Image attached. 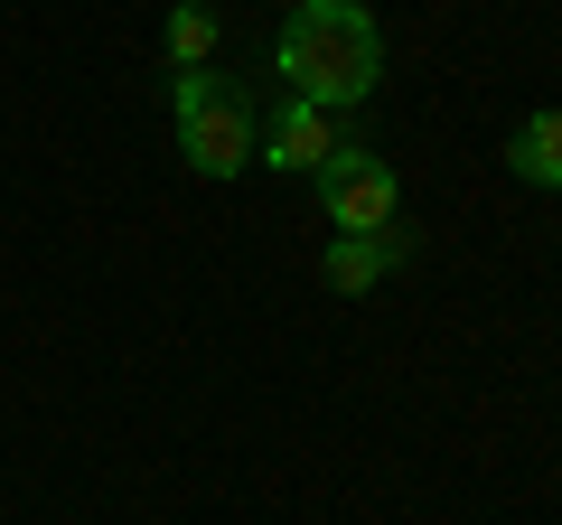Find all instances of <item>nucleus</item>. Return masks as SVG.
Segmentation results:
<instances>
[{"instance_id": "nucleus-1", "label": "nucleus", "mask_w": 562, "mask_h": 525, "mask_svg": "<svg viewBox=\"0 0 562 525\" xmlns=\"http://www.w3.org/2000/svg\"><path fill=\"white\" fill-rule=\"evenodd\" d=\"M272 66L291 76V94L319 113H357L384 85V29L366 0H301L272 38Z\"/></svg>"}, {"instance_id": "nucleus-2", "label": "nucleus", "mask_w": 562, "mask_h": 525, "mask_svg": "<svg viewBox=\"0 0 562 525\" xmlns=\"http://www.w3.org/2000/svg\"><path fill=\"white\" fill-rule=\"evenodd\" d=\"M169 122H179V150H188L198 179H244V160H254V142H262V113L216 76V66L169 76Z\"/></svg>"}, {"instance_id": "nucleus-3", "label": "nucleus", "mask_w": 562, "mask_h": 525, "mask_svg": "<svg viewBox=\"0 0 562 525\" xmlns=\"http://www.w3.org/2000/svg\"><path fill=\"white\" fill-rule=\"evenodd\" d=\"M319 216L338 225V235H394V225H403V179H394V160H375L366 142L328 150V169H319Z\"/></svg>"}, {"instance_id": "nucleus-4", "label": "nucleus", "mask_w": 562, "mask_h": 525, "mask_svg": "<svg viewBox=\"0 0 562 525\" xmlns=\"http://www.w3.org/2000/svg\"><path fill=\"white\" fill-rule=\"evenodd\" d=\"M357 132H347L338 113H319V103H281V113H262V142H254V160L262 169H291V179H319L328 169V150H347Z\"/></svg>"}, {"instance_id": "nucleus-5", "label": "nucleus", "mask_w": 562, "mask_h": 525, "mask_svg": "<svg viewBox=\"0 0 562 525\" xmlns=\"http://www.w3.org/2000/svg\"><path fill=\"white\" fill-rule=\"evenodd\" d=\"M394 262H403V225L394 235H328L319 272H328V291H375Z\"/></svg>"}, {"instance_id": "nucleus-6", "label": "nucleus", "mask_w": 562, "mask_h": 525, "mask_svg": "<svg viewBox=\"0 0 562 525\" xmlns=\"http://www.w3.org/2000/svg\"><path fill=\"white\" fill-rule=\"evenodd\" d=\"M506 169L525 188H562V103H543V113H525L506 132Z\"/></svg>"}, {"instance_id": "nucleus-7", "label": "nucleus", "mask_w": 562, "mask_h": 525, "mask_svg": "<svg viewBox=\"0 0 562 525\" xmlns=\"http://www.w3.org/2000/svg\"><path fill=\"white\" fill-rule=\"evenodd\" d=\"M206 57H216V10L206 0H169V76H188Z\"/></svg>"}, {"instance_id": "nucleus-8", "label": "nucleus", "mask_w": 562, "mask_h": 525, "mask_svg": "<svg viewBox=\"0 0 562 525\" xmlns=\"http://www.w3.org/2000/svg\"><path fill=\"white\" fill-rule=\"evenodd\" d=\"M291 10H301V0H291Z\"/></svg>"}]
</instances>
